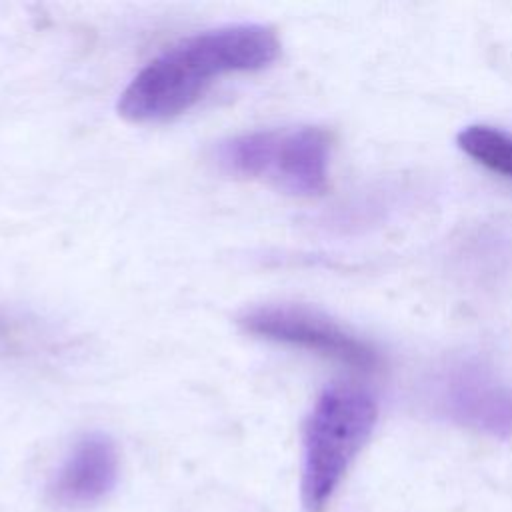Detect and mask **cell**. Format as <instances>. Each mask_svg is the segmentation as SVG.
Masks as SVG:
<instances>
[{"mask_svg":"<svg viewBox=\"0 0 512 512\" xmlns=\"http://www.w3.org/2000/svg\"><path fill=\"white\" fill-rule=\"evenodd\" d=\"M458 148L484 168L512 178V136L486 124H470L456 136Z\"/></svg>","mask_w":512,"mask_h":512,"instance_id":"52a82bcc","label":"cell"},{"mask_svg":"<svg viewBox=\"0 0 512 512\" xmlns=\"http://www.w3.org/2000/svg\"><path fill=\"white\" fill-rule=\"evenodd\" d=\"M120 476L116 442L104 432H88L74 442L50 486L52 498L66 508L102 502Z\"/></svg>","mask_w":512,"mask_h":512,"instance_id":"5b68a950","label":"cell"},{"mask_svg":"<svg viewBox=\"0 0 512 512\" xmlns=\"http://www.w3.org/2000/svg\"><path fill=\"white\" fill-rule=\"evenodd\" d=\"M240 326L262 340L300 348L354 370H374L378 352L328 316L294 304H266L246 310Z\"/></svg>","mask_w":512,"mask_h":512,"instance_id":"277c9868","label":"cell"},{"mask_svg":"<svg viewBox=\"0 0 512 512\" xmlns=\"http://www.w3.org/2000/svg\"><path fill=\"white\" fill-rule=\"evenodd\" d=\"M450 392L458 414L496 428L512 424V392L488 380L482 372L458 374Z\"/></svg>","mask_w":512,"mask_h":512,"instance_id":"8992f818","label":"cell"},{"mask_svg":"<svg viewBox=\"0 0 512 512\" xmlns=\"http://www.w3.org/2000/svg\"><path fill=\"white\" fill-rule=\"evenodd\" d=\"M282 44L268 24H228L198 32L152 58L122 90L118 114L156 124L188 112L224 76L274 64Z\"/></svg>","mask_w":512,"mask_h":512,"instance_id":"6da1fadb","label":"cell"},{"mask_svg":"<svg viewBox=\"0 0 512 512\" xmlns=\"http://www.w3.org/2000/svg\"><path fill=\"white\" fill-rule=\"evenodd\" d=\"M376 420V400L362 386L338 382L322 390L304 426L302 504L306 512L326 510Z\"/></svg>","mask_w":512,"mask_h":512,"instance_id":"7a4b0ae2","label":"cell"},{"mask_svg":"<svg viewBox=\"0 0 512 512\" xmlns=\"http://www.w3.org/2000/svg\"><path fill=\"white\" fill-rule=\"evenodd\" d=\"M334 136L322 126L268 128L216 144V164L232 176L264 180L294 196H320L330 184Z\"/></svg>","mask_w":512,"mask_h":512,"instance_id":"3957f363","label":"cell"}]
</instances>
